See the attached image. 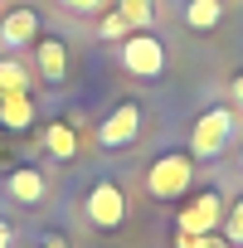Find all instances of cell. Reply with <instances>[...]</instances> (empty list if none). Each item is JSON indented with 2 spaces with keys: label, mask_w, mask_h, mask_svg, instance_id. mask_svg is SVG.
<instances>
[{
  "label": "cell",
  "mask_w": 243,
  "mask_h": 248,
  "mask_svg": "<svg viewBox=\"0 0 243 248\" xmlns=\"http://www.w3.org/2000/svg\"><path fill=\"white\" fill-rule=\"evenodd\" d=\"M122 68L137 73V78H161V73H166V49H161V39L146 34V30L127 34V39H122Z\"/></svg>",
  "instance_id": "obj_3"
},
{
  "label": "cell",
  "mask_w": 243,
  "mask_h": 248,
  "mask_svg": "<svg viewBox=\"0 0 243 248\" xmlns=\"http://www.w3.org/2000/svg\"><path fill=\"white\" fill-rule=\"evenodd\" d=\"M0 248H15V229H10V219H0Z\"/></svg>",
  "instance_id": "obj_19"
},
{
  "label": "cell",
  "mask_w": 243,
  "mask_h": 248,
  "mask_svg": "<svg viewBox=\"0 0 243 248\" xmlns=\"http://www.w3.org/2000/svg\"><path fill=\"white\" fill-rule=\"evenodd\" d=\"M224 238L233 243V248H243V195L233 200V209L224 214Z\"/></svg>",
  "instance_id": "obj_15"
},
{
  "label": "cell",
  "mask_w": 243,
  "mask_h": 248,
  "mask_svg": "<svg viewBox=\"0 0 243 248\" xmlns=\"http://www.w3.org/2000/svg\"><path fill=\"white\" fill-rule=\"evenodd\" d=\"M5 190H10V200H20V204H39V200L49 195V180H44L34 166H20V170L5 180Z\"/></svg>",
  "instance_id": "obj_8"
},
{
  "label": "cell",
  "mask_w": 243,
  "mask_h": 248,
  "mask_svg": "<svg viewBox=\"0 0 243 248\" xmlns=\"http://www.w3.org/2000/svg\"><path fill=\"white\" fill-rule=\"evenodd\" d=\"M88 224H97V229H117L122 219H127V195H122V185H112V180H97L92 190H88Z\"/></svg>",
  "instance_id": "obj_5"
},
{
  "label": "cell",
  "mask_w": 243,
  "mask_h": 248,
  "mask_svg": "<svg viewBox=\"0 0 243 248\" xmlns=\"http://www.w3.org/2000/svg\"><path fill=\"white\" fill-rule=\"evenodd\" d=\"M39 39V15L34 10H10L5 20H0V44H5V49H25V44H34Z\"/></svg>",
  "instance_id": "obj_7"
},
{
  "label": "cell",
  "mask_w": 243,
  "mask_h": 248,
  "mask_svg": "<svg viewBox=\"0 0 243 248\" xmlns=\"http://www.w3.org/2000/svg\"><path fill=\"white\" fill-rule=\"evenodd\" d=\"M34 54H39L44 83H63V73H68V49H63L59 39H34Z\"/></svg>",
  "instance_id": "obj_10"
},
{
  "label": "cell",
  "mask_w": 243,
  "mask_h": 248,
  "mask_svg": "<svg viewBox=\"0 0 243 248\" xmlns=\"http://www.w3.org/2000/svg\"><path fill=\"white\" fill-rule=\"evenodd\" d=\"M63 5H68V10H78V15H97L107 0H63Z\"/></svg>",
  "instance_id": "obj_18"
},
{
  "label": "cell",
  "mask_w": 243,
  "mask_h": 248,
  "mask_svg": "<svg viewBox=\"0 0 243 248\" xmlns=\"http://www.w3.org/2000/svg\"><path fill=\"white\" fill-rule=\"evenodd\" d=\"M39 248H68V238H59V233H49V238H44Z\"/></svg>",
  "instance_id": "obj_20"
},
{
  "label": "cell",
  "mask_w": 243,
  "mask_h": 248,
  "mask_svg": "<svg viewBox=\"0 0 243 248\" xmlns=\"http://www.w3.org/2000/svg\"><path fill=\"white\" fill-rule=\"evenodd\" d=\"M44 146H49V156H54V161H73V156H78V137H73L68 122H49Z\"/></svg>",
  "instance_id": "obj_11"
},
{
  "label": "cell",
  "mask_w": 243,
  "mask_h": 248,
  "mask_svg": "<svg viewBox=\"0 0 243 248\" xmlns=\"http://www.w3.org/2000/svg\"><path fill=\"white\" fill-rule=\"evenodd\" d=\"M117 10L127 15L132 30H146V25L156 20V0H117Z\"/></svg>",
  "instance_id": "obj_14"
},
{
  "label": "cell",
  "mask_w": 243,
  "mask_h": 248,
  "mask_svg": "<svg viewBox=\"0 0 243 248\" xmlns=\"http://www.w3.org/2000/svg\"><path fill=\"white\" fill-rule=\"evenodd\" d=\"M30 122H34L30 93H5V97H0V127H5V132H25Z\"/></svg>",
  "instance_id": "obj_9"
},
{
  "label": "cell",
  "mask_w": 243,
  "mask_h": 248,
  "mask_svg": "<svg viewBox=\"0 0 243 248\" xmlns=\"http://www.w3.org/2000/svg\"><path fill=\"white\" fill-rule=\"evenodd\" d=\"M175 248H219V238H209V233H180Z\"/></svg>",
  "instance_id": "obj_17"
},
{
  "label": "cell",
  "mask_w": 243,
  "mask_h": 248,
  "mask_svg": "<svg viewBox=\"0 0 243 248\" xmlns=\"http://www.w3.org/2000/svg\"><path fill=\"white\" fill-rule=\"evenodd\" d=\"M190 185H195V156L166 151V156H156L151 170H146V195H151V200H180Z\"/></svg>",
  "instance_id": "obj_1"
},
{
  "label": "cell",
  "mask_w": 243,
  "mask_h": 248,
  "mask_svg": "<svg viewBox=\"0 0 243 248\" xmlns=\"http://www.w3.org/2000/svg\"><path fill=\"white\" fill-rule=\"evenodd\" d=\"M224 20V0H190L185 5V25L190 30H214Z\"/></svg>",
  "instance_id": "obj_12"
},
{
  "label": "cell",
  "mask_w": 243,
  "mask_h": 248,
  "mask_svg": "<svg viewBox=\"0 0 243 248\" xmlns=\"http://www.w3.org/2000/svg\"><path fill=\"white\" fill-rule=\"evenodd\" d=\"M219 224H224V200H219L214 190L195 195V200L180 209V233H214Z\"/></svg>",
  "instance_id": "obj_6"
},
{
  "label": "cell",
  "mask_w": 243,
  "mask_h": 248,
  "mask_svg": "<svg viewBox=\"0 0 243 248\" xmlns=\"http://www.w3.org/2000/svg\"><path fill=\"white\" fill-rule=\"evenodd\" d=\"M233 127H238V117L228 107H209L204 117H195V132H190V156L195 161H214L228 141H233Z\"/></svg>",
  "instance_id": "obj_2"
},
{
  "label": "cell",
  "mask_w": 243,
  "mask_h": 248,
  "mask_svg": "<svg viewBox=\"0 0 243 248\" xmlns=\"http://www.w3.org/2000/svg\"><path fill=\"white\" fill-rule=\"evenodd\" d=\"M102 39H127L132 34V25H127V15H122V10H112V15H102Z\"/></svg>",
  "instance_id": "obj_16"
},
{
  "label": "cell",
  "mask_w": 243,
  "mask_h": 248,
  "mask_svg": "<svg viewBox=\"0 0 243 248\" xmlns=\"http://www.w3.org/2000/svg\"><path fill=\"white\" fill-rule=\"evenodd\" d=\"M233 93H238V102H243V73H238V78H233Z\"/></svg>",
  "instance_id": "obj_21"
},
{
  "label": "cell",
  "mask_w": 243,
  "mask_h": 248,
  "mask_svg": "<svg viewBox=\"0 0 243 248\" xmlns=\"http://www.w3.org/2000/svg\"><path fill=\"white\" fill-rule=\"evenodd\" d=\"M5 93H30V68L20 59H0V97Z\"/></svg>",
  "instance_id": "obj_13"
},
{
  "label": "cell",
  "mask_w": 243,
  "mask_h": 248,
  "mask_svg": "<svg viewBox=\"0 0 243 248\" xmlns=\"http://www.w3.org/2000/svg\"><path fill=\"white\" fill-rule=\"evenodd\" d=\"M141 132V107L137 102H117L102 122H97V146L102 151H122V146H132Z\"/></svg>",
  "instance_id": "obj_4"
}]
</instances>
